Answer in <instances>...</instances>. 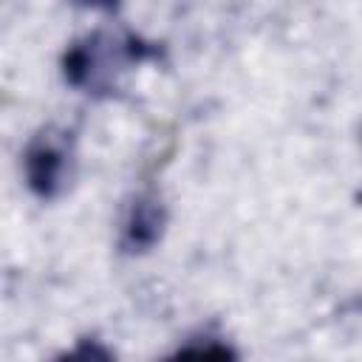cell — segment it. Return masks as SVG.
I'll list each match as a JSON object with an SVG mask.
<instances>
[{"instance_id":"1","label":"cell","mask_w":362,"mask_h":362,"mask_svg":"<svg viewBox=\"0 0 362 362\" xmlns=\"http://www.w3.org/2000/svg\"><path fill=\"white\" fill-rule=\"evenodd\" d=\"M153 54L147 42L139 37H105V34H90L82 42H74L65 57H62V74L71 85L76 88H107L110 74L116 71L113 65H127V62H141Z\"/></svg>"},{"instance_id":"2","label":"cell","mask_w":362,"mask_h":362,"mask_svg":"<svg viewBox=\"0 0 362 362\" xmlns=\"http://www.w3.org/2000/svg\"><path fill=\"white\" fill-rule=\"evenodd\" d=\"M68 164H71V147L65 133L45 130L25 150V158H23L25 184L31 187L34 195L54 198L62 192L68 181Z\"/></svg>"},{"instance_id":"3","label":"cell","mask_w":362,"mask_h":362,"mask_svg":"<svg viewBox=\"0 0 362 362\" xmlns=\"http://www.w3.org/2000/svg\"><path fill=\"white\" fill-rule=\"evenodd\" d=\"M164 229V206L156 195H139L130 206V215L122 229V249L124 252H147L156 246Z\"/></svg>"},{"instance_id":"4","label":"cell","mask_w":362,"mask_h":362,"mask_svg":"<svg viewBox=\"0 0 362 362\" xmlns=\"http://www.w3.org/2000/svg\"><path fill=\"white\" fill-rule=\"evenodd\" d=\"M164 362H238V354L226 342H195L178 348Z\"/></svg>"},{"instance_id":"5","label":"cell","mask_w":362,"mask_h":362,"mask_svg":"<svg viewBox=\"0 0 362 362\" xmlns=\"http://www.w3.org/2000/svg\"><path fill=\"white\" fill-rule=\"evenodd\" d=\"M54 362H116V359H113V354L102 342H96V339H79L71 351L59 354Z\"/></svg>"}]
</instances>
